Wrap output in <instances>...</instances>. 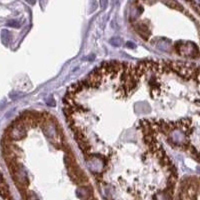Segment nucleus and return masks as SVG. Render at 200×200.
I'll use <instances>...</instances> for the list:
<instances>
[{
    "mask_svg": "<svg viewBox=\"0 0 200 200\" xmlns=\"http://www.w3.org/2000/svg\"><path fill=\"white\" fill-rule=\"evenodd\" d=\"M103 78L104 77L102 76V74L99 72V70L95 69L94 71L89 74L88 78L85 80V82H86L88 88H95V87H99L102 84Z\"/></svg>",
    "mask_w": 200,
    "mask_h": 200,
    "instance_id": "nucleus-1",
    "label": "nucleus"
},
{
    "mask_svg": "<svg viewBox=\"0 0 200 200\" xmlns=\"http://www.w3.org/2000/svg\"><path fill=\"white\" fill-rule=\"evenodd\" d=\"M135 30L138 32V34L141 36L143 39L148 40V38L150 36V31L147 28L146 25H144L143 23H139L135 25Z\"/></svg>",
    "mask_w": 200,
    "mask_h": 200,
    "instance_id": "nucleus-2",
    "label": "nucleus"
},
{
    "mask_svg": "<svg viewBox=\"0 0 200 200\" xmlns=\"http://www.w3.org/2000/svg\"><path fill=\"white\" fill-rule=\"evenodd\" d=\"M163 3H165L168 7L170 8H173V9H179V10H182L181 6L178 4L175 0H161Z\"/></svg>",
    "mask_w": 200,
    "mask_h": 200,
    "instance_id": "nucleus-3",
    "label": "nucleus"
},
{
    "mask_svg": "<svg viewBox=\"0 0 200 200\" xmlns=\"http://www.w3.org/2000/svg\"><path fill=\"white\" fill-rule=\"evenodd\" d=\"M7 26H11V27H19V23L15 20H10L7 22Z\"/></svg>",
    "mask_w": 200,
    "mask_h": 200,
    "instance_id": "nucleus-4",
    "label": "nucleus"
},
{
    "mask_svg": "<svg viewBox=\"0 0 200 200\" xmlns=\"http://www.w3.org/2000/svg\"><path fill=\"white\" fill-rule=\"evenodd\" d=\"M126 46H127V47H131V48H134L135 47V45L133 43H131V42H127Z\"/></svg>",
    "mask_w": 200,
    "mask_h": 200,
    "instance_id": "nucleus-5",
    "label": "nucleus"
},
{
    "mask_svg": "<svg viewBox=\"0 0 200 200\" xmlns=\"http://www.w3.org/2000/svg\"><path fill=\"white\" fill-rule=\"evenodd\" d=\"M26 1L28 3H30V4H34V3H35V0H26Z\"/></svg>",
    "mask_w": 200,
    "mask_h": 200,
    "instance_id": "nucleus-6",
    "label": "nucleus"
}]
</instances>
